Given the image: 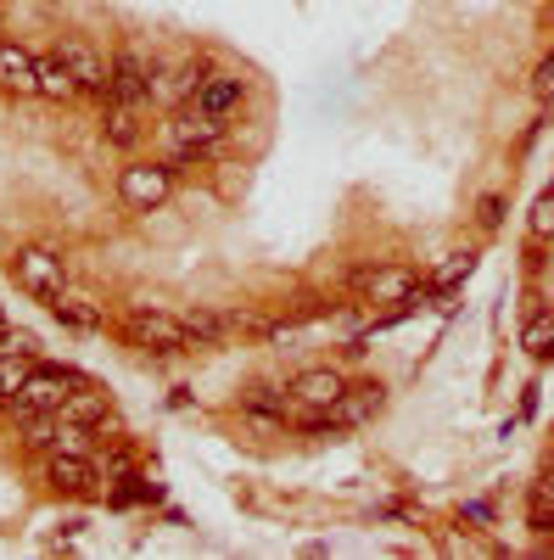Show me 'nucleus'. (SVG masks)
Segmentation results:
<instances>
[{"instance_id": "obj_6", "label": "nucleus", "mask_w": 554, "mask_h": 560, "mask_svg": "<svg viewBox=\"0 0 554 560\" xmlns=\"http://www.w3.org/2000/svg\"><path fill=\"white\" fill-rule=\"evenodd\" d=\"M353 292H358L364 303H409L414 292H421V275H414L409 264L358 269V275H353Z\"/></svg>"}, {"instance_id": "obj_7", "label": "nucleus", "mask_w": 554, "mask_h": 560, "mask_svg": "<svg viewBox=\"0 0 554 560\" xmlns=\"http://www.w3.org/2000/svg\"><path fill=\"white\" fill-rule=\"evenodd\" d=\"M57 57L68 62V73L79 79V90H84V96H102L107 102V84H113V62L96 51V45H90V39H79V34H68L62 45H57Z\"/></svg>"}, {"instance_id": "obj_13", "label": "nucleus", "mask_w": 554, "mask_h": 560, "mask_svg": "<svg viewBox=\"0 0 554 560\" xmlns=\"http://www.w3.org/2000/svg\"><path fill=\"white\" fill-rule=\"evenodd\" d=\"M102 140H107V147H118V152H129L134 140H141V113L107 96V113H102Z\"/></svg>"}, {"instance_id": "obj_4", "label": "nucleus", "mask_w": 554, "mask_h": 560, "mask_svg": "<svg viewBox=\"0 0 554 560\" xmlns=\"http://www.w3.org/2000/svg\"><path fill=\"white\" fill-rule=\"evenodd\" d=\"M12 275H17L23 292H34V298H45V303L68 292V269H62V258H57L51 247H23V253L12 258Z\"/></svg>"}, {"instance_id": "obj_22", "label": "nucleus", "mask_w": 554, "mask_h": 560, "mask_svg": "<svg viewBox=\"0 0 554 560\" xmlns=\"http://www.w3.org/2000/svg\"><path fill=\"white\" fill-rule=\"evenodd\" d=\"M471 269H476V253H453V258L437 269V287H453V280H459V275H471Z\"/></svg>"}, {"instance_id": "obj_5", "label": "nucleus", "mask_w": 554, "mask_h": 560, "mask_svg": "<svg viewBox=\"0 0 554 560\" xmlns=\"http://www.w3.org/2000/svg\"><path fill=\"white\" fill-rule=\"evenodd\" d=\"M107 96L134 107V113H146L152 107V62L134 51V45H123V51L113 57V84H107Z\"/></svg>"}, {"instance_id": "obj_11", "label": "nucleus", "mask_w": 554, "mask_h": 560, "mask_svg": "<svg viewBox=\"0 0 554 560\" xmlns=\"http://www.w3.org/2000/svg\"><path fill=\"white\" fill-rule=\"evenodd\" d=\"M381 409V387L376 382H364V387H347L337 404H331V427L337 432H347V427H364L369 415Z\"/></svg>"}, {"instance_id": "obj_20", "label": "nucleus", "mask_w": 554, "mask_h": 560, "mask_svg": "<svg viewBox=\"0 0 554 560\" xmlns=\"http://www.w3.org/2000/svg\"><path fill=\"white\" fill-rule=\"evenodd\" d=\"M241 409H263V415H286L292 404H286V393H281V387H263V382H258V387H247V393H241Z\"/></svg>"}, {"instance_id": "obj_3", "label": "nucleus", "mask_w": 554, "mask_h": 560, "mask_svg": "<svg viewBox=\"0 0 554 560\" xmlns=\"http://www.w3.org/2000/svg\"><path fill=\"white\" fill-rule=\"evenodd\" d=\"M73 387H84V376H73V370H34V376L23 382V393H17V398H7L0 409H7L12 420L39 415V409H62V398H68Z\"/></svg>"}, {"instance_id": "obj_16", "label": "nucleus", "mask_w": 554, "mask_h": 560, "mask_svg": "<svg viewBox=\"0 0 554 560\" xmlns=\"http://www.w3.org/2000/svg\"><path fill=\"white\" fill-rule=\"evenodd\" d=\"M197 102H202L208 113H219V118H224L229 107L241 102V79H229V73H213V79L202 84V96H197Z\"/></svg>"}, {"instance_id": "obj_18", "label": "nucleus", "mask_w": 554, "mask_h": 560, "mask_svg": "<svg viewBox=\"0 0 554 560\" xmlns=\"http://www.w3.org/2000/svg\"><path fill=\"white\" fill-rule=\"evenodd\" d=\"M51 308H57V319H62V325H79V331H96V325H102V308H90V303H84V298H73V292L51 298Z\"/></svg>"}, {"instance_id": "obj_23", "label": "nucleus", "mask_w": 554, "mask_h": 560, "mask_svg": "<svg viewBox=\"0 0 554 560\" xmlns=\"http://www.w3.org/2000/svg\"><path fill=\"white\" fill-rule=\"evenodd\" d=\"M532 96L538 102H554V51L538 62V73H532Z\"/></svg>"}, {"instance_id": "obj_24", "label": "nucleus", "mask_w": 554, "mask_h": 560, "mask_svg": "<svg viewBox=\"0 0 554 560\" xmlns=\"http://www.w3.org/2000/svg\"><path fill=\"white\" fill-rule=\"evenodd\" d=\"M476 219H482V224L493 230V224L504 219V202H498V197H482V213H476Z\"/></svg>"}, {"instance_id": "obj_17", "label": "nucleus", "mask_w": 554, "mask_h": 560, "mask_svg": "<svg viewBox=\"0 0 554 560\" xmlns=\"http://www.w3.org/2000/svg\"><path fill=\"white\" fill-rule=\"evenodd\" d=\"M521 348H527L532 359H549V353H554V314H549V308H538V314L521 325Z\"/></svg>"}, {"instance_id": "obj_21", "label": "nucleus", "mask_w": 554, "mask_h": 560, "mask_svg": "<svg viewBox=\"0 0 554 560\" xmlns=\"http://www.w3.org/2000/svg\"><path fill=\"white\" fill-rule=\"evenodd\" d=\"M527 230H532V242H554V191H543V197H538V208H532Z\"/></svg>"}, {"instance_id": "obj_25", "label": "nucleus", "mask_w": 554, "mask_h": 560, "mask_svg": "<svg viewBox=\"0 0 554 560\" xmlns=\"http://www.w3.org/2000/svg\"><path fill=\"white\" fill-rule=\"evenodd\" d=\"M532 527H538L543 538L554 533V510H549V504H532Z\"/></svg>"}, {"instance_id": "obj_10", "label": "nucleus", "mask_w": 554, "mask_h": 560, "mask_svg": "<svg viewBox=\"0 0 554 560\" xmlns=\"http://www.w3.org/2000/svg\"><path fill=\"white\" fill-rule=\"evenodd\" d=\"M342 393H347L342 370H303V376L292 382V398H297L303 409H331Z\"/></svg>"}, {"instance_id": "obj_8", "label": "nucleus", "mask_w": 554, "mask_h": 560, "mask_svg": "<svg viewBox=\"0 0 554 560\" xmlns=\"http://www.w3.org/2000/svg\"><path fill=\"white\" fill-rule=\"evenodd\" d=\"M45 482H51L57 493H90V488H96V471H90L84 454L51 448V454H45Z\"/></svg>"}, {"instance_id": "obj_1", "label": "nucleus", "mask_w": 554, "mask_h": 560, "mask_svg": "<svg viewBox=\"0 0 554 560\" xmlns=\"http://www.w3.org/2000/svg\"><path fill=\"white\" fill-rule=\"evenodd\" d=\"M123 337L134 348H146V353H185V348H197L191 331H185V314H163V308H129Z\"/></svg>"}, {"instance_id": "obj_19", "label": "nucleus", "mask_w": 554, "mask_h": 560, "mask_svg": "<svg viewBox=\"0 0 554 560\" xmlns=\"http://www.w3.org/2000/svg\"><path fill=\"white\" fill-rule=\"evenodd\" d=\"M28 376H34L28 353H0V404H7V398H17Z\"/></svg>"}, {"instance_id": "obj_2", "label": "nucleus", "mask_w": 554, "mask_h": 560, "mask_svg": "<svg viewBox=\"0 0 554 560\" xmlns=\"http://www.w3.org/2000/svg\"><path fill=\"white\" fill-rule=\"evenodd\" d=\"M168 191H174V168L168 163H129V168H118V197H123L129 213L163 208Z\"/></svg>"}, {"instance_id": "obj_12", "label": "nucleus", "mask_w": 554, "mask_h": 560, "mask_svg": "<svg viewBox=\"0 0 554 560\" xmlns=\"http://www.w3.org/2000/svg\"><path fill=\"white\" fill-rule=\"evenodd\" d=\"M34 73H39V96H45V102H62V107H68V102H79V96H84L79 79L68 73V62H62V57H39V62H34Z\"/></svg>"}, {"instance_id": "obj_14", "label": "nucleus", "mask_w": 554, "mask_h": 560, "mask_svg": "<svg viewBox=\"0 0 554 560\" xmlns=\"http://www.w3.org/2000/svg\"><path fill=\"white\" fill-rule=\"evenodd\" d=\"M57 409H39V415H23L17 420V438H23V448H39V454H51L57 448Z\"/></svg>"}, {"instance_id": "obj_15", "label": "nucleus", "mask_w": 554, "mask_h": 560, "mask_svg": "<svg viewBox=\"0 0 554 560\" xmlns=\"http://www.w3.org/2000/svg\"><path fill=\"white\" fill-rule=\"evenodd\" d=\"M57 415H62V420H79V427H96V420L107 415V398H102V393H90V387H73V393L62 398Z\"/></svg>"}, {"instance_id": "obj_9", "label": "nucleus", "mask_w": 554, "mask_h": 560, "mask_svg": "<svg viewBox=\"0 0 554 560\" xmlns=\"http://www.w3.org/2000/svg\"><path fill=\"white\" fill-rule=\"evenodd\" d=\"M39 57H28L23 45L0 39V90H12V96H39V73H34Z\"/></svg>"}]
</instances>
